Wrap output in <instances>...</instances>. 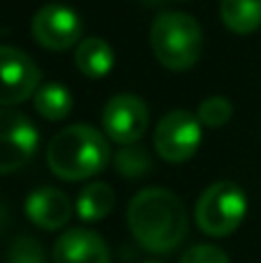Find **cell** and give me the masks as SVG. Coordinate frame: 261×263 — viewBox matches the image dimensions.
<instances>
[{
    "instance_id": "obj_10",
    "label": "cell",
    "mask_w": 261,
    "mask_h": 263,
    "mask_svg": "<svg viewBox=\"0 0 261 263\" xmlns=\"http://www.w3.org/2000/svg\"><path fill=\"white\" fill-rule=\"evenodd\" d=\"M55 263H111V254L100 233L90 229H67L53 245Z\"/></svg>"
},
{
    "instance_id": "obj_2",
    "label": "cell",
    "mask_w": 261,
    "mask_h": 263,
    "mask_svg": "<svg viewBox=\"0 0 261 263\" xmlns=\"http://www.w3.org/2000/svg\"><path fill=\"white\" fill-rule=\"evenodd\" d=\"M111 159L109 141L90 125H69L60 129L46 148V164L51 173L67 182L88 180L104 171Z\"/></svg>"
},
{
    "instance_id": "obj_6",
    "label": "cell",
    "mask_w": 261,
    "mask_h": 263,
    "mask_svg": "<svg viewBox=\"0 0 261 263\" xmlns=\"http://www.w3.org/2000/svg\"><path fill=\"white\" fill-rule=\"evenodd\" d=\"M40 132L30 118L12 109H0V176L23 168L37 153Z\"/></svg>"
},
{
    "instance_id": "obj_4",
    "label": "cell",
    "mask_w": 261,
    "mask_h": 263,
    "mask_svg": "<svg viewBox=\"0 0 261 263\" xmlns=\"http://www.w3.org/2000/svg\"><path fill=\"white\" fill-rule=\"evenodd\" d=\"M248 196L236 182L220 180L201 192L194 208L197 227L211 238H227L243 224Z\"/></svg>"
},
{
    "instance_id": "obj_13",
    "label": "cell",
    "mask_w": 261,
    "mask_h": 263,
    "mask_svg": "<svg viewBox=\"0 0 261 263\" xmlns=\"http://www.w3.org/2000/svg\"><path fill=\"white\" fill-rule=\"evenodd\" d=\"M220 18L234 35H252L261 28V0H220Z\"/></svg>"
},
{
    "instance_id": "obj_19",
    "label": "cell",
    "mask_w": 261,
    "mask_h": 263,
    "mask_svg": "<svg viewBox=\"0 0 261 263\" xmlns=\"http://www.w3.org/2000/svg\"><path fill=\"white\" fill-rule=\"evenodd\" d=\"M180 263H229V256H227L225 250L215 245H194L180 256Z\"/></svg>"
},
{
    "instance_id": "obj_16",
    "label": "cell",
    "mask_w": 261,
    "mask_h": 263,
    "mask_svg": "<svg viewBox=\"0 0 261 263\" xmlns=\"http://www.w3.org/2000/svg\"><path fill=\"white\" fill-rule=\"evenodd\" d=\"M114 166L123 178H141L153 168V159L146 148L139 143L120 145V150L114 155Z\"/></svg>"
},
{
    "instance_id": "obj_1",
    "label": "cell",
    "mask_w": 261,
    "mask_h": 263,
    "mask_svg": "<svg viewBox=\"0 0 261 263\" xmlns=\"http://www.w3.org/2000/svg\"><path fill=\"white\" fill-rule=\"evenodd\" d=\"M185 203L169 190L148 187L127 205V227L134 240L153 254H169L188 236Z\"/></svg>"
},
{
    "instance_id": "obj_5",
    "label": "cell",
    "mask_w": 261,
    "mask_h": 263,
    "mask_svg": "<svg viewBox=\"0 0 261 263\" xmlns=\"http://www.w3.org/2000/svg\"><path fill=\"white\" fill-rule=\"evenodd\" d=\"M153 143L164 162L183 164L194 157V153L201 145V123L190 111L176 109L157 123Z\"/></svg>"
},
{
    "instance_id": "obj_7",
    "label": "cell",
    "mask_w": 261,
    "mask_h": 263,
    "mask_svg": "<svg viewBox=\"0 0 261 263\" xmlns=\"http://www.w3.org/2000/svg\"><path fill=\"white\" fill-rule=\"evenodd\" d=\"M148 123H151V114L146 102L129 92L111 97L102 114L104 134L118 145L139 143V139L146 134Z\"/></svg>"
},
{
    "instance_id": "obj_9",
    "label": "cell",
    "mask_w": 261,
    "mask_h": 263,
    "mask_svg": "<svg viewBox=\"0 0 261 263\" xmlns=\"http://www.w3.org/2000/svg\"><path fill=\"white\" fill-rule=\"evenodd\" d=\"M81 18L72 7L60 3L44 5L32 16V40L49 51H67L81 40Z\"/></svg>"
},
{
    "instance_id": "obj_12",
    "label": "cell",
    "mask_w": 261,
    "mask_h": 263,
    "mask_svg": "<svg viewBox=\"0 0 261 263\" xmlns=\"http://www.w3.org/2000/svg\"><path fill=\"white\" fill-rule=\"evenodd\" d=\"M79 72L88 79H104L114 69V49L102 37H86L74 53Z\"/></svg>"
},
{
    "instance_id": "obj_11",
    "label": "cell",
    "mask_w": 261,
    "mask_h": 263,
    "mask_svg": "<svg viewBox=\"0 0 261 263\" xmlns=\"http://www.w3.org/2000/svg\"><path fill=\"white\" fill-rule=\"evenodd\" d=\"M72 201L65 192L55 187H40L26 199V215L35 227L44 231L65 229L72 219Z\"/></svg>"
},
{
    "instance_id": "obj_15",
    "label": "cell",
    "mask_w": 261,
    "mask_h": 263,
    "mask_svg": "<svg viewBox=\"0 0 261 263\" xmlns=\"http://www.w3.org/2000/svg\"><path fill=\"white\" fill-rule=\"evenodd\" d=\"M32 104L35 111L46 120H63L72 111V92L63 86V83H44L37 88L32 95Z\"/></svg>"
},
{
    "instance_id": "obj_18",
    "label": "cell",
    "mask_w": 261,
    "mask_h": 263,
    "mask_svg": "<svg viewBox=\"0 0 261 263\" xmlns=\"http://www.w3.org/2000/svg\"><path fill=\"white\" fill-rule=\"evenodd\" d=\"M7 263H46L44 247L32 236H18L7 252Z\"/></svg>"
},
{
    "instance_id": "obj_3",
    "label": "cell",
    "mask_w": 261,
    "mask_h": 263,
    "mask_svg": "<svg viewBox=\"0 0 261 263\" xmlns=\"http://www.w3.org/2000/svg\"><path fill=\"white\" fill-rule=\"evenodd\" d=\"M151 49L169 72H185L201 58L203 32L190 14L164 12L151 26Z\"/></svg>"
},
{
    "instance_id": "obj_14",
    "label": "cell",
    "mask_w": 261,
    "mask_h": 263,
    "mask_svg": "<svg viewBox=\"0 0 261 263\" xmlns=\"http://www.w3.org/2000/svg\"><path fill=\"white\" fill-rule=\"evenodd\" d=\"M116 194L106 182H90L77 196V215L83 222H100L114 210Z\"/></svg>"
},
{
    "instance_id": "obj_17",
    "label": "cell",
    "mask_w": 261,
    "mask_h": 263,
    "mask_svg": "<svg viewBox=\"0 0 261 263\" xmlns=\"http://www.w3.org/2000/svg\"><path fill=\"white\" fill-rule=\"evenodd\" d=\"M231 114H234V106L227 97H208L199 104V111H197V118L201 125L206 127H225L227 123L231 120Z\"/></svg>"
},
{
    "instance_id": "obj_8",
    "label": "cell",
    "mask_w": 261,
    "mask_h": 263,
    "mask_svg": "<svg viewBox=\"0 0 261 263\" xmlns=\"http://www.w3.org/2000/svg\"><path fill=\"white\" fill-rule=\"evenodd\" d=\"M42 72L21 49L0 46V106H14L32 97L40 88Z\"/></svg>"
},
{
    "instance_id": "obj_20",
    "label": "cell",
    "mask_w": 261,
    "mask_h": 263,
    "mask_svg": "<svg viewBox=\"0 0 261 263\" xmlns=\"http://www.w3.org/2000/svg\"><path fill=\"white\" fill-rule=\"evenodd\" d=\"M148 263H160V261H148Z\"/></svg>"
}]
</instances>
